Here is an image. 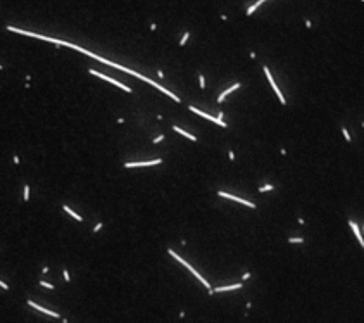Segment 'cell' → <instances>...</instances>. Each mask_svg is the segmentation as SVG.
I'll return each mask as SVG.
<instances>
[{
    "mask_svg": "<svg viewBox=\"0 0 364 323\" xmlns=\"http://www.w3.org/2000/svg\"><path fill=\"white\" fill-rule=\"evenodd\" d=\"M62 209H64L66 213H69V214H71V216H73V218H74L76 221H81V216H79L78 213H74V211H73V209H71L69 206H62Z\"/></svg>",
    "mask_w": 364,
    "mask_h": 323,
    "instance_id": "11",
    "label": "cell"
},
{
    "mask_svg": "<svg viewBox=\"0 0 364 323\" xmlns=\"http://www.w3.org/2000/svg\"><path fill=\"white\" fill-rule=\"evenodd\" d=\"M188 38H190V33H188V31H186V33H183V38L180 40V45H181V47L188 41Z\"/></svg>",
    "mask_w": 364,
    "mask_h": 323,
    "instance_id": "15",
    "label": "cell"
},
{
    "mask_svg": "<svg viewBox=\"0 0 364 323\" xmlns=\"http://www.w3.org/2000/svg\"><path fill=\"white\" fill-rule=\"evenodd\" d=\"M240 86H242V85H240V83H235V85H233V86H230V88H226V90H224V92H223V93H221V95H219V97H217V102H223V100H224V97H226V95H230V93H231V92H235V90H238V88H240Z\"/></svg>",
    "mask_w": 364,
    "mask_h": 323,
    "instance_id": "7",
    "label": "cell"
},
{
    "mask_svg": "<svg viewBox=\"0 0 364 323\" xmlns=\"http://www.w3.org/2000/svg\"><path fill=\"white\" fill-rule=\"evenodd\" d=\"M342 133H344V137H345V140L347 142H350V135H349V131L345 130V128H342Z\"/></svg>",
    "mask_w": 364,
    "mask_h": 323,
    "instance_id": "19",
    "label": "cell"
},
{
    "mask_svg": "<svg viewBox=\"0 0 364 323\" xmlns=\"http://www.w3.org/2000/svg\"><path fill=\"white\" fill-rule=\"evenodd\" d=\"M262 69H264V74H266V78H268V81H269V83H271V86H273V90H274V92H276V95H278V99H280V102H281V104H283V105H285V104H287V100H285V97H283V93H281V92H280V88H278V86H276V81H274V80H273V74H271V73H269V69H268V67H266V66H264V67H262Z\"/></svg>",
    "mask_w": 364,
    "mask_h": 323,
    "instance_id": "2",
    "label": "cell"
},
{
    "mask_svg": "<svg viewBox=\"0 0 364 323\" xmlns=\"http://www.w3.org/2000/svg\"><path fill=\"white\" fill-rule=\"evenodd\" d=\"M24 201H26V202L29 201V187H28V185H24Z\"/></svg>",
    "mask_w": 364,
    "mask_h": 323,
    "instance_id": "16",
    "label": "cell"
},
{
    "mask_svg": "<svg viewBox=\"0 0 364 323\" xmlns=\"http://www.w3.org/2000/svg\"><path fill=\"white\" fill-rule=\"evenodd\" d=\"M230 161H235V152L233 150H230Z\"/></svg>",
    "mask_w": 364,
    "mask_h": 323,
    "instance_id": "24",
    "label": "cell"
},
{
    "mask_svg": "<svg viewBox=\"0 0 364 323\" xmlns=\"http://www.w3.org/2000/svg\"><path fill=\"white\" fill-rule=\"evenodd\" d=\"M0 287H2L3 290H9V285H7L5 282H2V280H0Z\"/></svg>",
    "mask_w": 364,
    "mask_h": 323,
    "instance_id": "23",
    "label": "cell"
},
{
    "mask_svg": "<svg viewBox=\"0 0 364 323\" xmlns=\"http://www.w3.org/2000/svg\"><path fill=\"white\" fill-rule=\"evenodd\" d=\"M88 73H90V74H95V76H98V78H102V80H105V81H109V83H112V85H116V86H119V88H123V90L128 92V93H131V88H130V86L119 83L117 80H114V78H111V76H107V74H102V73H98V71H95V69H88Z\"/></svg>",
    "mask_w": 364,
    "mask_h": 323,
    "instance_id": "1",
    "label": "cell"
},
{
    "mask_svg": "<svg viewBox=\"0 0 364 323\" xmlns=\"http://www.w3.org/2000/svg\"><path fill=\"white\" fill-rule=\"evenodd\" d=\"M188 109H190L192 112H195V114H198V116H202V118H205V119H209V121H212V123H216V124H221L223 128H226V126H228V124H226V123H224L223 119H217V118H214V116H209V114H205V112H202L200 109H197V107H193V105H190Z\"/></svg>",
    "mask_w": 364,
    "mask_h": 323,
    "instance_id": "3",
    "label": "cell"
},
{
    "mask_svg": "<svg viewBox=\"0 0 364 323\" xmlns=\"http://www.w3.org/2000/svg\"><path fill=\"white\" fill-rule=\"evenodd\" d=\"M198 83H200V88H204V86H205V80H204V74H200V76H198Z\"/></svg>",
    "mask_w": 364,
    "mask_h": 323,
    "instance_id": "18",
    "label": "cell"
},
{
    "mask_svg": "<svg viewBox=\"0 0 364 323\" xmlns=\"http://www.w3.org/2000/svg\"><path fill=\"white\" fill-rule=\"evenodd\" d=\"M349 226L352 228V232L356 233V237H357V240H359V244L361 245H364V240H363V235H361V232H359V226L354 223V221H349Z\"/></svg>",
    "mask_w": 364,
    "mask_h": 323,
    "instance_id": "8",
    "label": "cell"
},
{
    "mask_svg": "<svg viewBox=\"0 0 364 323\" xmlns=\"http://www.w3.org/2000/svg\"><path fill=\"white\" fill-rule=\"evenodd\" d=\"M162 140H164V135H159V137L154 138V143H159V142H162Z\"/></svg>",
    "mask_w": 364,
    "mask_h": 323,
    "instance_id": "21",
    "label": "cell"
},
{
    "mask_svg": "<svg viewBox=\"0 0 364 323\" xmlns=\"http://www.w3.org/2000/svg\"><path fill=\"white\" fill-rule=\"evenodd\" d=\"M0 69H2V66H0Z\"/></svg>",
    "mask_w": 364,
    "mask_h": 323,
    "instance_id": "26",
    "label": "cell"
},
{
    "mask_svg": "<svg viewBox=\"0 0 364 323\" xmlns=\"http://www.w3.org/2000/svg\"><path fill=\"white\" fill-rule=\"evenodd\" d=\"M288 242H290V244H302L304 239H300V237H292V239H288Z\"/></svg>",
    "mask_w": 364,
    "mask_h": 323,
    "instance_id": "14",
    "label": "cell"
},
{
    "mask_svg": "<svg viewBox=\"0 0 364 323\" xmlns=\"http://www.w3.org/2000/svg\"><path fill=\"white\" fill-rule=\"evenodd\" d=\"M62 273H64V278H66V282H71V277H69V271H67L66 268H64V271H62Z\"/></svg>",
    "mask_w": 364,
    "mask_h": 323,
    "instance_id": "20",
    "label": "cell"
},
{
    "mask_svg": "<svg viewBox=\"0 0 364 323\" xmlns=\"http://www.w3.org/2000/svg\"><path fill=\"white\" fill-rule=\"evenodd\" d=\"M40 285H41V287H45V289H50V290L54 289V285H52V284H48V282H40Z\"/></svg>",
    "mask_w": 364,
    "mask_h": 323,
    "instance_id": "17",
    "label": "cell"
},
{
    "mask_svg": "<svg viewBox=\"0 0 364 323\" xmlns=\"http://www.w3.org/2000/svg\"><path fill=\"white\" fill-rule=\"evenodd\" d=\"M168 254H169V256H173V258H175L176 261H180V263H181V265L185 266V268H188V270L192 268V266H190V265H188V263H186V261H185L183 258H180V254H176V252H175L173 249H168Z\"/></svg>",
    "mask_w": 364,
    "mask_h": 323,
    "instance_id": "9",
    "label": "cell"
},
{
    "mask_svg": "<svg viewBox=\"0 0 364 323\" xmlns=\"http://www.w3.org/2000/svg\"><path fill=\"white\" fill-rule=\"evenodd\" d=\"M242 287H243V284H242V282H238V284H235V285L216 287V289H212V292H228V290H233V289H242Z\"/></svg>",
    "mask_w": 364,
    "mask_h": 323,
    "instance_id": "6",
    "label": "cell"
},
{
    "mask_svg": "<svg viewBox=\"0 0 364 323\" xmlns=\"http://www.w3.org/2000/svg\"><path fill=\"white\" fill-rule=\"evenodd\" d=\"M274 188V185H261L259 187V192L262 194V192H268V190H273Z\"/></svg>",
    "mask_w": 364,
    "mask_h": 323,
    "instance_id": "13",
    "label": "cell"
},
{
    "mask_svg": "<svg viewBox=\"0 0 364 323\" xmlns=\"http://www.w3.org/2000/svg\"><path fill=\"white\" fill-rule=\"evenodd\" d=\"M162 159H154V161H142V163H126V168H143V166H154V164H161Z\"/></svg>",
    "mask_w": 364,
    "mask_h": 323,
    "instance_id": "4",
    "label": "cell"
},
{
    "mask_svg": "<svg viewBox=\"0 0 364 323\" xmlns=\"http://www.w3.org/2000/svg\"><path fill=\"white\" fill-rule=\"evenodd\" d=\"M250 278V273H243V277H242V280H249Z\"/></svg>",
    "mask_w": 364,
    "mask_h": 323,
    "instance_id": "25",
    "label": "cell"
},
{
    "mask_svg": "<svg viewBox=\"0 0 364 323\" xmlns=\"http://www.w3.org/2000/svg\"><path fill=\"white\" fill-rule=\"evenodd\" d=\"M102 226H104V225H102V223H97V225H95V226H93V232H95V233H97V232H98V230H100V228H102Z\"/></svg>",
    "mask_w": 364,
    "mask_h": 323,
    "instance_id": "22",
    "label": "cell"
},
{
    "mask_svg": "<svg viewBox=\"0 0 364 323\" xmlns=\"http://www.w3.org/2000/svg\"><path fill=\"white\" fill-rule=\"evenodd\" d=\"M173 130L176 131V133H181L183 137H186V138H190V140H193V142H197V137H193V135H190V133H186L185 130H181L180 126H173Z\"/></svg>",
    "mask_w": 364,
    "mask_h": 323,
    "instance_id": "10",
    "label": "cell"
},
{
    "mask_svg": "<svg viewBox=\"0 0 364 323\" xmlns=\"http://www.w3.org/2000/svg\"><path fill=\"white\" fill-rule=\"evenodd\" d=\"M262 3H264V0H257V2L254 3V5H250V7L247 9V16H250V14H252V12H254V10L257 9V7H261Z\"/></svg>",
    "mask_w": 364,
    "mask_h": 323,
    "instance_id": "12",
    "label": "cell"
},
{
    "mask_svg": "<svg viewBox=\"0 0 364 323\" xmlns=\"http://www.w3.org/2000/svg\"><path fill=\"white\" fill-rule=\"evenodd\" d=\"M28 306H31V308H35V309H38V311H41V313H45V315H48V316H54V318H59V313H55V311H50V309H45V308H41V306H38L36 303H33V301H29V299H28Z\"/></svg>",
    "mask_w": 364,
    "mask_h": 323,
    "instance_id": "5",
    "label": "cell"
}]
</instances>
